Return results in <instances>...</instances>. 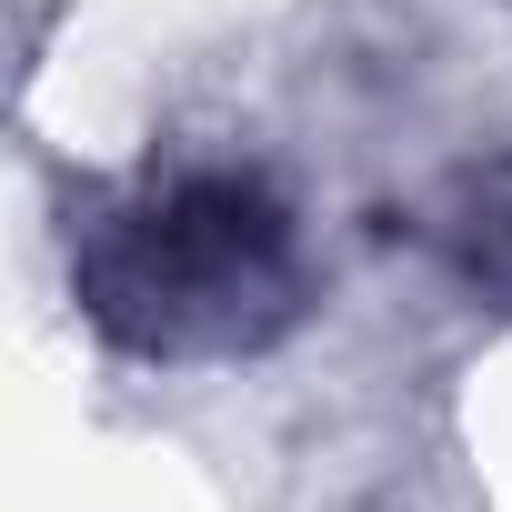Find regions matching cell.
<instances>
[{"mask_svg":"<svg viewBox=\"0 0 512 512\" xmlns=\"http://www.w3.org/2000/svg\"><path fill=\"white\" fill-rule=\"evenodd\" d=\"M432 251L452 262L462 292H482V302L512 312V151L452 171V191L432 201Z\"/></svg>","mask_w":512,"mask_h":512,"instance_id":"cell-2","label":"cell"},{"mask_svg":"<svg viewBox=\"0 0 512 512\" xmlns=\"http://www.w3.org/2000/svg\"><path fill=\"white\" fill-rule=\"evenodd\" d=\"M71 302L131 362H241L302 322V231L262 171L191 161L71 211Z\"/></svg>","mask_w":512,"mask_h":512,"instance_id":"cell-1","label":"cell"}]
</instances>
